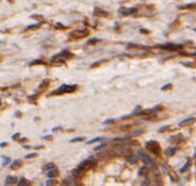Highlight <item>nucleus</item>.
<instances>
[{
    "mask_svg": "<svg viewBox=\"0 0 196 186\" xmlns=\"http://www.w3.org/2000/svg\"><path fill=\"white\" fill-rule=\"evenodd\" d=\"M167 128H168V126H164L163 129L159 130V132H163V131H165V130H167Z\"/></svg>",
    "mask_w": 196,
    "mask_h": 186,
    "instance_id": "29",
    "label": "nucleus"
},
{
    "mask_svg": "<svg viewBox=\"0 0 196 186\" xmlns=\"http://www.w3.org/2000/svg\"><path fill=\"white\" fill-rule=\"evenodd\" d=\"M83 140V137H78V138H73L70 142H82Z\"/></svg>",
    "mask_w": 196,
    "mask_h": 186,
    "instance_id": "18",
    "label": "nucleus"
},
{
    "mask_svg": "<svg viewBox=\"0 0 196 186\" xmlns=\"http://www.w3.org/2000/svg\"><path fill=\"white\" fill-rule=\"evenodd\" d=\"M184 9H186V8H192V9H196V4H188V5H186V6H184L182 7Z\"/></svg>",
    "mask_w": 196,
    "mask_h": 186,
    "instance_id": "17",
    "label": "nucleus"
},
{
    "mask_svg": "<svg viewBox=\"0 0 196 186\" xmlns=\"http://www.w3.org/2000/svg\"><path fill=\"white\" fill-rule=\"evenodd\" d=\"M76 89H78L76 85H62L61 87H59L57 91L52 92L51 94H52V95H56V94H62V93H70V92H74Z\"/></svg>",
    "mask_w": 196,
    "mask_h": 186,
    "instance_id": "2",
    "label": "nucleus"
},
{
    "mask_svg": "<svg viewBox=\"0 0 196 186\" xmlns=\"http://www.w3.org/2000/svg\"><path fill=\"white\" fill-rule=\"evenodd\" d=\"M6 145H7V142H1V144H0V147H5Z\"/></svg>",
    "mask_w": 196,
    "mask_h": 186,
    "instance_id": "31",
    "label": "nucleus"
},
{
    "mask_svg": "<svg viewBox=\"0 0 196 186\" xmlns=\"http://www.w3.org/2000/svg\"><path fill=\"white\" fill-rule=\"evenodd\" d=\"M194 121H195V118L194 117H188V118H186V120H184V121L180 122L179 125L184 126V125H186V124H189V123H192V122H194Z\"/></svg>",
    "mask_w": 196,
    "mask_h": 186,
    "instance_id": "11",
    "label": "nucleus"
},
{
    "mask_svg": "<svg viewBox=\"0 0 196 186\" xmlns=\"http://www.w3.org/2000/svg\"><path fill=\"white\" fill-rule=\"evenodd\" d=\"M97 41H99V40L96 39V38H94V39H90V40L88 41V44H94V43H97Z\"/></svg>",
    "mask_w": 196,
    "mask_h": 186,
    "instance_id": "26",
    "label": "nucleus"
},
{
    "mask_svg": "<svg viewBox=\"0 0 196 186\" xmlns=\"http://www.w3.org/2000/svg\"><path fill=\"white\" fill-rule=\"evenodd\" d=\"M86 35H88V32L84 31V30H76V31L72 32L70 36L73 37V38H81V37H84Z\"/></svg>",
    "mask_w": 196,
    "mask_h": 186,
    "instance_id": "7",
    "label": "nucleus"
},
{
    "mask_svg": "<svg viewBox=\"0 0 196 186\" xmlns=\"http://www.w3.org/2000/svg\"><path fill=\"white\" fill-rule=\"evenodd\" d=\"M54 185V180H52V179H50L49 182H47V184H46V186H53Z\"/></svg>",
    "mask_w": 196,
    "mask_h": 186,
    "instance_id": "24",
    "label": "nucleus"
},
{
    "mask_svg": "<svg viewBox=\"0 0 196 186\" xmlns=\"http://www.w3.org/2000/svg\"><path fill=\"white\" fill-rule=\"evenodd\" d=\"M176 153V147H168L167 150H165V154L167 155V156H173L174 154Z\"/></svg>",
    "mask_w": 196,
    "mask_h": 186,
    "instance_id": "9",
    "label": "nucleus"
},
{
    "mask_svg": "<svg viewBox=\"0 0 196 186\" xmlns=\"http://www.w3.org/2000/svg\"><path fill=\"white\" fill-rule=\"evenodd\" d=\"M147 148L150 150L152 154H155V155H159L160 154V146L159 144L157 142H155V140L147 142Z\"/></svg>",
    "mask_w": 196,
    "mask_h": 186,
    "instance_id": "3",
    "label": "nucleus"
},
{
    "mask_svg": "<svg viewBox=\"0 0 196 186\" xmlns=\"http://www.w3.org/2000/svg\"><path fill=\"white\" fill-rule=\"evenodd\" d=\"M64 186H69V185H68V184H67V185H64Z\"/></svg>",
    "mask_w": 196,
    "mask_h": 186,
    "instance_id": "32",
    "label": "nucleus"
},
{
    "mask_svg": "<svg viewBox=\"0 0 196 186\" xmlns=\"http://www.w3.org/2000/svg\"><path fill=\"white\" fill-rule=\"evenodd\" d=\"M141 186H149V180H148V179L143 180L142 184H141Z\"/></svg>",
    "mask_w": 196,
    "mask_h": 186,
    "instance_id": "22",
    "label": "nucleus"
},
{
    "mask_svg": "<svg viewBox=\"0 0 196 186\" xmlns=\"http://www.w3.org/2000/svg\"><path fill=\"white\" fill-rule=\"evenodd\" d=\"M145 172H147V168H144V167L139 170V175H141V176H142V175H145Z\"/></svg>",
    "mask_w": 196,
    "mask_h": 186,
    "instance_id": "20",
    "label": "nucleus"
},
{
    "mask_svg": "<svg viewBox=\"0 0 196 186\" xmlns=\"http://www.w3.org/2000/svg\"><path fill=\"white\" fill-rule=\"evenodd\" d=\"M159 47L163 49H166V51H178V49H180L182 46H181V45H176V44H166V45H162Z\"/></svg>",
    "mask_w": 196,
    "mask_h": 186,
    "instance_id": "5",
    "label": "nucleus"
},
{
    "mask_svg": "<svg viewBox=\"0 0 196 186\" xmlns=\"http://www.w3.org/2000/svg\"><path fill=\"white\" fill-rule=\"evenodd\" d=\"M170 87H171V84H166L165 86H163V87H162V91H165V90L170 89Z\"/></svg>",
    "mask_w": 196,
    "mask_h": 186,
    "instance_id": "25",
    "label": "nucleus"
},
{
    "mask_svg": "<svg viewBox=\"0 0 196 186\" xmlns=\"http://www.w3.org/2000/svg\"><path fill=\"white\" fill-rule=\"evenodd\" d=\"M46 85H49V81H44V83H43V84L39 86V89H43V87H45Z\"/></svg>",
    "mask_w": 196,
    "mask_h": 186,
    "instance_id": "23",
    "label": "nucleus"
},
{
    "mask_svg": "<svg viewBox=\"0 0 196 186\" xmlns=\"http://www.w3.org/2000/svg\"><path fill=\"white\" fill-rule=\"evenodd\" d=\"M137 154H139V156H140V159L142 160L143 162H144V164H149V166H151V167H154V168H156V163L154 162V160H152L149 155H147V154L144 153L143 150H139L137 152Z\"/></svg>",
    "mask_w": 196,
    "mask_h": 186,
    "instance_id": "4",
    "label": "nucleus"
},
{
    "mask_svg": "<svg viewBox=\"0 0 196 186\" xmlns=\"http://www.w3.org/2000/svg\"><path fill=\"white\" fill-rule=\"evenodd\" d=\"M17 186H30V184H29V182L25 179V178H21L19 184H17Z\"/></svg>",
    "mask_w": 196,
    "mask_h": 186,
    "instance_id": "13",
    "label": "nucleus"
},
{
    "mask_svg": "<svg viewBox=\"0 0 196 186\" xmlns=\"http://www.w3.org/2000/svg\"><path fill=\"white\" fill-rule=\"evenodd\" d=\"M5 182H6V184H12V183H15V182H16V178L11 177V176H9V177L6 178V180H5Z\"/></svg>",
    "mask_w": 196,
    "mask_h": 186,
    "instance_id": "15",
    "label": "nucleus"
},
{
    "mask_svg": "<svg viewBox=\"0 0 196 186\" xmlns=\"http://www.w3.org/2000/svg\"><path fill=\"white\" fill-rule=\"evenodd\" d=\"M135 12H136V8H121L119 11V13L122 15H131V14H134Z\"/></svg>",
    "mask_w": 196,
    "mask_h": 186,
    "instance_id": "8",
    "label": "nucleus"
},
{
    "mask_svg": "<svg viewBox=\"0 0 196 186\" xmlns=\"http://www.w3.org/2000/svg\"><path fill=\"white\" fill-rule=\"evenodd\" d=\"M127 161L131 162V163H133V164H135L136 162H137V159L135 158V155H127Z\"/></svg>",
    "mask_w": 196,
    "mask_h": 186,
    "instance_id": "12",
    "label": "nucleus"
},
{
    "mask_svg": "<svg viewBox=\"0 0 196 186\" xmlns=\"http://www.w3.org/2000/svg\"><path fill=\"white\" fill-rule=\"evenodd\" d=\"M20 167H21V161L20 160H15V161L9 166V168H11L12 170H15V169H17V168H20Z\"/></svg>",
    "mask_w": 196,
    "mask_h": 186,
    "instance_id": "10",
    "label": "nucleus"
},
{
    "mask_svg": "<svg viewBox=\"0 0 196 186\" xmlns=\"http://www.w3.org/2000/svg\"><path fill=\"white\" fill-rule=\"evenodd\" d=\"M105 146H106L105 144H102V145H99L98 147H96V150H100V148H103V147H105Z\"/></svg>",
    "mask_w": 196,
    "mask_h": 186,
    "instance_id": "28",
    "label": "nucleus"
},
{
    "mask_svg": "<svg viewBox=\"0 0 196 186\" xmlns=\"http://www.w3.org/2000/svg\"><path fill=\"white\" fill-rule=\"evenodd\" d=\"M94 166V162H91L90 160H87V161H84V162H82L81 164L76 168L75 170H73V174H74V176L76 175H80V174H82V172H84L86 170H88V169H90L91 167Z\"/></svg>",
    "mask_w": 196,
    "mask_h": 186,
    "instance_id": "1",
    "label": "nucleus"
},
{
    "mask_svg": "<svg viewBox=\"0 0 196 186\" xmlns=\"http://www.w3.org/2000/svg\"><path fill=\"white\" fill-rule=\"evenodd\" d=\"M58 174H59V170H58L56 167H53V168H51V169H49L46 171V176L49 178L56 177V176H58Z\"/></svg>",
    "mask_w": 196,
    "mask_h": 186,
    "instance_id": "6",
    "label": "nucleus"
},
{
    "mask_svg": "<svg viewBox=\"0 0 196 186\" xmlns=\"http://www.w3.org/2000/svg\"><path fill=\"white\" fill-rule=\"evenodd\" d=\"M37 154L36 153H31V154H28V155H25V159H31V158H35Z\"/></svg>",
    "mask_w": 196,
    "mask_h": 186,
    "instance_id": "21",
    "label": "nucleus"
},
{
    "mask_svg": "<svg viewBox=\"0 0 196 186\" xmlns=\"http://www.w3.org/2000/svg\"><path fill=\"white\" fill-rule=\"evenodd\" d=\"M104 123H105V124H110V123H113V121H112V120H110V121H105Z\"/></svg>",
    "mask_w": 196,
    "mask_h": 186,
    "instance_id": "30",
    "label": "nucleus"
},
{
    "mask_svg": "<svg viewBox=\"0 0 196 186\" xmlns=\"http://www.w3.org/2000/svg\"><path fill=\"white\" fill-rule=\"evenodd\" d=\"M37 27H39V25H38V24H33V25H29L28 29H35V28H37Z\"/></svg>",
    "mask_w": 196,
    "mask_h": 186,
    "instance_id": "27",
    "label": "nucleus"
},
{
    "mask_svg": "<svg viewBox=\"0 0 196 186\" xmlns=\"http://www.w3.org/2000/svg\"><path fill=\"white\" fill-rule=\"evenodd\" d=\"M102 139H104V137H97V138H94V139H91V140H89V142H88V144H94V142H99V140H102Z\"/></svg>",
    "mask_w": 196,
    "mask_h": 186,
    "instance_id": "16",
    "label": "nucleus"
},
{
    "mask_svg": "<svg viewBox=\"0 0 196 186\" xmlns=\"http://www.w3.org/2000/svg\"><path fill=\"white\" fill-rule=\"evenodd\" d=\"M95 14H96V15H97V14H100V15H106L107 13L104 12V11H100V9H96V11H95Z\"/></svg>",
    "mask_w": 196,
    "mask_h": 186,
    "instance_id": "19",
    "label": "nucleus"
},
{
    "mask_svg": "<svg viewBox=\"0 0 196 186\" xmlns=\"http://www.w3.org/2000/svg\"><path fill=\"white\" fill-rule=\"evenodd\" d=\"M189 166H190V161L188 160V161L186 162V163H185V166L182 167L181 169H180V172H181V174H182V172H185V171H186V170H187L188 168H189Z\"/></svg>",
    "mask_w": 196,
    "mask_h": 186,
    "instance_id": "14",
    "label": "nucleus"
}]
</instances>
